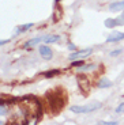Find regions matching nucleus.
Returning <instances> with one entry per match:
<instances>
[{
	"label": "nucleus",
	"mask_w": 124,
	"mask_h": 125,
	"mask_svg": "<svg viewBox=\"0 0 124 125\" xmlns=\"http://www.w3.org/2000/svg\"><path fill=\"white\" fill-rule=\"evenodd\" d=\"M38 50H40V54L42 56V59L45 60H50L52 59V49H50L49 46H47V45H40V48H38Z\"/></svg>",
	"instance_id": "nucleus-5"
},
{
	"label": "nucleus",
	"mask_w": 124,
	"mask_h": 125,
	"mask_svg": "<svg viewBox=\"0 0 124 125\" xmlns=\"http://www.w3.org/2000/svg\"><path fill=\"white\" fill-rule=\"evenodd\" d=\"M82 64H83V62L79 61V60H72V64H71V65H72V67H81Z\"/></svg>",
	"instance_id": "nucleus-18"
},
{
	"label": "nucleus",
	"mask_w": 124,
	"mask_h": 125,
	"mask_svg": "<svg viewBox=\"0 0 124 125\" xmlns=\"http://www.w3.org/2000/svg\"><path fill=\"white\" fill-rule=\"evenodd\" d=\"M120 53H121V49H115V50H112L111 53H109V56H111V57H116V56H119Z\"/></svg>",
	"instance_id": "nucleus-16"
},
{
	"label": "nucleus",
	"mask_w": 124,
	"mask_h": 125,
	"mask_svg": "<svg viewBox=\"0 0 124 125\" xmlns=\"http://www.w3.org/2000/svg\"><path fill=\"white\" fill-rule=\"evenodd\" d=\"M97 67L98 65H96V64H82L81 67H78V71L79 72H89V71H94V69H97Z\"/></svg>",
	"instance_id": "nucleus-11"
},
{
	"label": "nucleus",
	"mask_w": 124,
	"mask_h": 125,
	"mask_svg": "<svg viewBox=\"0 0 124 125\" xmlns=\"http://www.w3.org/2000/svg\"><path fill=\"white\" fill-rule=\"evenodd\" d=\"M1 124H3V121H0V125H1Z\"/></svg>",
	"instance_id": "nucleus-24"
},
{
	"label": "nucleus",
	"mask_w": 124,
	"mask_h": 125,
	"mask_svg": "<svg viewBox=\"0 0 124 125\" xmlns=\"http://www.w3.org/2000/svg\"><path fill=\"white\" fill-rule=\"evenodd\" d=\"M47 99L49 101L50 107H52L55 112H59L65 103V98L63 97L62 93H57V91H49L47 94Z\"/></svg>",
	"instance_id": "nucleus-1"
},
{
	"label": "nucleus",
	"mask_w": 124,
	"mask_h": 125,
	"mask_svg": "<svg viewBox=\"0 0 124 125\" xmlns=\"http://www.w3.org/2000/svg\"><path fill=\"white\" fill-rule=\"evenodd\" d=\"M76 82H78V86L79 88L82 90V93L87 94L90 90V83H89V79L86 78V75H78L76 76Z\"/></svg>",
	"instance_id": "nucleus-4"
},
{
	"label": "nucleus",
	"mask_w": 124,
	"mask_h": 125,
	"mask_svg": "<svg viewBox=\"0 0 124 125\" xmlns=\"http://www.w3.org/2000/svg\"><path fill=\"white\" fill-rule=\"evenodd\" d=\"M7 114V110L4 107H0V116H6Z\"/></svg>",
	"instance_id": "nucleus-19"
},
{
	"label": "nucleus",
	"mask_w": 124,
	"mask_h": 125,
	"mask_svg": "<svg viewBox=\"0 0 124 125\" xmlns=\"http://www.w3.org/2000/svg\"><path fill=\"white\" fill-rule=\"evenodd\" d=\"M91 52H93V49L91 48H86V49H81V50H75L74 53H71L68 56V59L71 60H81V59H86V57H89L90 54H91Z\"/></svg>",
	"instance_id": "nucleus-3"
},
{
	"label": "nucleus",
	"mask_w": 124,
	"mask_h": 125,
	"mask_svg": "<svg viewBox=\"0 0 124 125\" xmlns=\"http://www.w3.org/2000/svg\"><path fill=\"white\" fill-rule=\"evenodd\" d=\"M101 107H102L101 102H91L89 105H85V106H79V105L71 106V112L76 113V114H87V113H93L96 110L101 109Z\"/></svg>",
	"instance_id": "nucleus-2"
},
{
	"label": "nucleus",
	"mask_w": 124,
	"mask_h": 125,
	"mask_svg": "<svg viewBox=\"0 0 124 125\" xmlns=\"http://www.w3.org/2000/svg\"><path fill=\"white\" fill-rule=\"evenodd\" d=\"M57 73H59V69H50V71L44 73V78H53V76H56Z\"/></svg>",
	"instance_id": "nucleus-14"
},
{
	"label": "nucleus",
	"mask_w": 124,
	"mask_h": 125,
	"mask_svg": "<svg viewBox=\"0 0 124 125\" xmlns=\"http://www.w3.org/2000/svg\"><path fill=\"white\" fill-rule=\"evenodd\" d=\"M68 48H70L71 50H74V49H75V45H74V44H70V45H68Z\"/></svg>",
	"instance_id": "nucleus-21"
},
{
	"label": "nucleus",
	"mask_w": 124,
	"mask_h": 125,
	"mask_svg": "<svg viewBox=\"0 0 124 125\" xmlns=\"http://www.w3.org/2000/svg\"><path fill=\"white\" fill-rule=\"evenodd\" d=\"M112 86H113V83L108 78H101L97 82V87L98 88H108V87H112Z\"/></svg>",
	"instance_id": "nucleus-8"
},
{
	"label": "nucleus",
	"mask_w": 124,
	"mask_h": 125,
	"mask_svg": "<svg viewBox=\"0 0 124 125\" xmlns=\"http://www.w3.org/2000/svg\"><path fill=\"white\" fill-rule=\"evenodd\" d=\"M115 112L117 113V114H123V113H124V102H121L120 105H119V106L116 107Z\"/></svg>",
	"instance_id": "nucleus-15"
},
{
	"label": "nucleus",
	"mask_w": 124,
	"mask_h": 125,
	"mask_svg": "<svg viewBox=\"0 0 124 125\" xmlns=\"http://www.w3.org/2000/svg\"><path fill=\"white\" fill-rule=\"evenodd\" d=\"M40 42H42V37H36V38H33V40H29V41H26L23 46H25V48H30V46H33V45H37V44H40Z\"/></svg>",
	"instance_id": "nucleus-12"
},
{
	"label": "nucleus",
	"mask_w": 124,
	"mask_h": 125,
	"mask_svg": "<svg viewBox=\"0 0 124 125\" xmlns=\"http://www.w3.org/2000/svg\"><path fill=\"white\" fill-rule=\"evenodd\" d=\"M55 1H56V3H59V1H60V0H55Z\"/></svg>",
	"instance_id": "nucleus-23"
},
{
	"label": "nucleus",
	"mask_w": 124,
	"mask_h": 125,
	"mask_svg": "<svg viewBox=\"0 0 124 125\" xmlns=\"http://www.w3.org/2000/svg\"><path fill=\"white\" fill-rule=\"evenodd\" d=\"M60 40V37L57 34H47L42 37V42L45 44H53V42H57Z\"/></svg>",
	"instance_id": "nucleus-9"
},
{
	"label": "nucleus",
	"mask_w": 124,
	"mask_h": 125,
	"mask_svg": "<svg viewBox=\"0 0 124 125\" xmlns=\"http://www.w3.org/2000/svg\"><path fill=\"white\" fill-rule=\"evenodd\" d=\"M31 27H33V23H26V25H22V26H19V27L16 29V33L26 31V30H29V29H31Z\"/></svg>",
	"instance_id": "nucleus-13"
},
{
	"label": "nucleus",
	"mask_w": 124,
	"mask_h": 125,
	"mask_svg": "<svg viewBox=\"0 0 124 125\" xmlns=\"http://www.w3.org/2000/svg\"><path fill=\"white\" fill-rule=\"evenodd\" d=\"M98 124L101 125H117L116 121H98Z\"/></svg>",
	"instance_id": "nucleus-17"
},
{
	"label": "nucleus",
	"mask_w": 124,
	"mask_h": 125,
	"mask_svg": "<svg viewBox=\"0 0 124 125\" xmlns=\"http://www.w3.org/2000/svg\"><path fill=\"white\" fill-rule=\"evenodd\" d=\"M104 25L109 29H113V27H116V26H120V22H119L117 18H108L105 22H104Z\"/></svg>",
	"instance_id": "nucleus-10"
},
{
	"label": "nucleus",
	"mask_w": 124,
	"mask_h": 125,
	"mask_svg": "<svg viewBox=\"0 0 124 125\" xmlns=\"http://www.w3.org/2000/svg\"><path fill=\"white\" fill-rule=\"evenodd\" d=\"M8 42H10V40H0V46H1V45L8 44Z\"/></svg>",
	"instance_id": "nucleus-20"
},
{
	"label": "nucleus",
	"mask_w": 124,
	"mask_h": 125,
	"mask_svg": "<svg viewBox=\"0 0 124 125\" xmlns=\"http://www.w3.org/2000/svg\"><path fill=\"white\" fill-rule=\"evenodd\" d=\"M109 11L112 12H119V11H123L124 10V0H120V1H113V3L109 4Z\"/></svg>",
	"instance_id": "nucleus-7"
},
{
	"label": "nucleus",
	"mask_w": 124,
	"mask_h": 125,
	"mask_svg": "<svg viewBox=\"0 0 124 125\" xmlns=\"http://www.w3.org/2000/svg\"><path fill=\"white\" fill-rule=\"evenodd\" d=\"M124 40V33H120V31H113L106 37V42H119V41Z\"/></svg>",
	"instance_id": "nucleus-6"
},
{
	"label": "nucleus",
	"mask_w": 124,
	"mask_h": 125,
	"mask_svg": "<svg viewBox=\"0 0 124 125\" xmlns=\"http://www.w3.org/2000/svg\"><path fill=\"white\" fill-rule=\"evenodd\" d=\"M3 105H4V102L3 101H0V106H3Z\"/></svg>",
	"instance_id": "nucleus-22"
}]
</instances>
